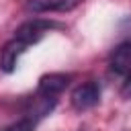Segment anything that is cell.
I'll return each instance as SVG.
<instances>
[{"label":"cell","mask_w":131,"mask_h":131,"mask_svg":"<svg viewBox=\"0 0 131 131\" xmlns=\"http://www.w3.org/2000/svg\"><path fill=\"white\" fill-rule=\"evenodd\" d=\"M59 25L53 23V20H43V18H31L27 23H23L16 33H14V39L23 41L25 45H33L37 41H41L51 29H57Z\"/></svg>","instance_id":"1"},{"label":"cell","mask_w":131,"mask_h":131,"mask_svg":"<svg viewBox=\"0 0 131 131\" xmlns=\"http://www.w3.org/2000/svg\"><path fill=\"white\" fill-rule=\"evenodd\" d=\"M70 80H72L70 74H57V72H53V74H45V76H41V80H39L37 92H39V96L53 98V96L61 94V92L68 88Z\"/></svg>","instance_id":"3"},{"label":"cell","mask_w":131,"mask_h":131,"mask_svg":"<svg viewBox=\"0 0 131 131\" xmlns=\"http://www.w3.org/2000/svg\"><path fill=\"white\" fill-rule=\"evenodd\" d=\"M27 47H29V45H25V43L18 41V39L8 41V43L2 47V51H0V68H2L6 74H10V72L16 68L18 57L27 51Z\"/></svg>","instance_id":"4"},{"label":"cell","mask_w":131,"mask_h":131,"mask_svg":"<svg viewBox=\"0 0 131 131\" xmlns=\"http://www.w3.org/2000/svg\"><path fill=\"white\" fill-rule=\"evenodd\" d=\"M72 106L76 111H86V108H92L94 104H98L100 100V86L96 82H86V84H80L74 88L72 96Z\"/></svg>","instance_id":"2"},{"label":"cell","mask_w":131,"mask_h":131,"mask_svg":"<svg viewBox=\"0 0 131 131\" xmlns=\"http://www.w3.org/2000/svg\"><path fill=\"white\" fill-rule=\"evenodd\" d=\"M121 94H123L125 98H131V74H129V78L125 80V84H123V88H121Z\"/></svg>","instance_id":"8"},{"label":"cell","mask_w":131,"mask_h":131,"mask_svg":"<svg viewBox=\"0 0 131 131\" xmlns=\"http://www.w3.org/2000/svg\"><path fill=\"white\" fill-rule=\"evenodd\" d=\"M82 2L84 0H29L27 8L31 12H66Z\"/></svg>","instance_id":"5"},{"label":"cell","mask_w":131,"mask_h":131,"mask_svg":"<svg viewBox=\"0 0 131 131\" xmlns=\"http://www.w3.org/2000/svg\"><path fill=\"white\" fill-rule=\"evenodd\" d=\"M111 68L117 74H125V76L131 74V41L121 43L113 51V55H111Z\"/></svg>","instance_id":"6"},{"label":"cell","mask_w":131,"mask_h":131,"mask_svg":"<svg viewBox=\"0 0 131 131\" xmlns=\"http://www.w3.org/2000/svg\"><path fill=\"white\" fill-rule=\"evenodd\" d=\"M33 129H35V119L25 117V119L16 121L14 125H10V127H8V129H4V131H33Z\"/></svg>","instance_id":"7"}]
</instances>
